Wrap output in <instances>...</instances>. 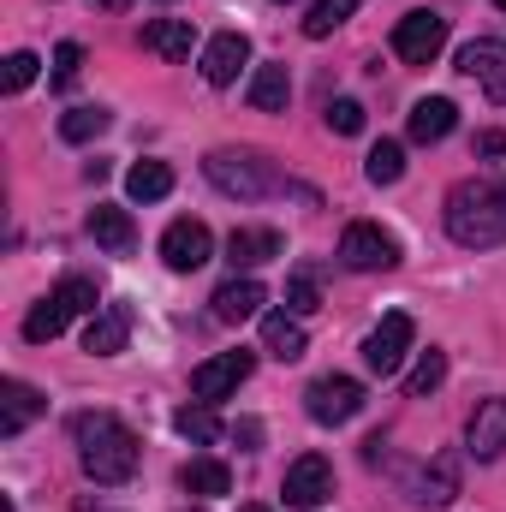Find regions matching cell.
Listing matches in <instances>:
<instances>
[{
  "mask_svg": "<svg viewBox=\"0 0 506 512\" xmlns=\"http://www.w3.org/2000/svg\"><path fill=\"white\" fill-rule=\"evenodd\" d=\"M411 340H417V322H411L405 310H387V316L376 322V334L364 340V364H370L376 376H399V364H405Z\"/></svg>",
  "mask_w": 506,
  "mask_h": 512,
  "instance_id": "8",
  "label": "cell"
},
{
  "mask_svg": "<svg viewBox=\"0 0 506 512\" xmlns=\"http://www.w3.org/2000/svg\"><path fill=\"white\" fill-rule=\"evenodd\" d=\"M471 155H483V161H495V155H506V131H477Z\"/></svg>",
  "mask_w": 506,
  "mask_h": 512,
  "instance_id": "36",
  "label": "cell"
},
{
  "mask_svg": "<svg viewBox=\"0 0 506 512\" xmlns=\"http://www.w3.org/2000/svg\"><path fill=\"white\" fill-rule=\"evenodd\" d=\"M108 126H114L108 108H72V114H60V137L66 143H90V137H102Z\"/></svg>",
  "mask_w": 506,
  "mask_h": 512,
  "instance_id": "30",
  "label": "cell"
},
{
  "mask_svg": "<svg viewBox=\"0 0 506 512\" xmlns=\"http://www.w3.org/2000/svg\"><path fill=\"white\" fill-rule=\"evenodd\" d=\"M459 72L477 78L489 90V102H506V42L501 36H477L459 48Z\"/></svg>",
  "mask_w": 506,
  "mask_h": 512,
  "instance_id": "12",
  "label": "cell"
},
{
  "mask_svg": "<svg viewBox=\"0 0 506 512\" xmlns=\"http://www.w3.org/2000/svg\"><path fill=\"white\" fill-rule=\"evenodd\" d=\"M179 489H185V495L215 501V495H227V489H233V471H227L221 459H191V465L179 471Z\"/></svg>",
  "mask_w": 506,
  "mask_h": 512,
  "instance_id": "25",
  "label": "cell"
},
{
  "mask_svg": "<svg viewBox=\"0 0 506 512\" xmlns=\"http://www.w3.org/2000/svg\"><path fill=\"white\" fill-rule=\"evenodd\" d=\"M78 72H84V48H78V42H60V48H54V90H72Z\"/></svg>",
  "mask_w": 506,
  "mask_h": 512,
  "instance_id": "34",
  "label": "cell"
},
{
  "mask_svg": "<svg viewBox=\"0 0 506 512\" xmlns=\"http://www.w3.org/2000/svg\"><path fill=\"white\" fill-rule=\"evenodd\" d=\"M340 262H346L352 274L393 268V262H399V239H393V233H381L376 221H352V227L340 233Z\"/></svg>",
  "mask_w": 506,
  "mask_h": 512,
  "instance_id": "7",
  "label": "cell"
},
{
  "mask_svg": "<svg viewBox=\"0 0 506 512\" xmlns=\"http://www.w3.org/2000/svg\"><path fill=\"white\" fill-rule=\"evenodd\" d=\"M441 215H447L453 245H465V251L506 245V185H495V179H459L447 191Z\"/></svg>",
  "mask_w": 506,
  "mask_h": 512,
  "instance_id": "2",
  "label": "cell"
},
{
  "mask_svg": "<svg viewBox=\"0 0 506 512\" xmlns=\"http://www.w3.org/2000/svg\"><path fill=\"white\" fill-rule=\"evenodd\" d=\"M42 411H48V399H42L30 382H6V387H0V435H6V441H12V435H24Z\"/></svg>",
  "mask_w": 506,
  "mask_h": 512,
  "instance_id": "17",
  "label": "cell"
},
{
  "mask_svg": "<svg viewBox=\"0 0 506 512\" xmlns=\"http://www.w3.org/2000/svg\"><path fill=\"white\" fill-rule=\"evenodd\" d=\"M191 42H197L191 18H149L143 24V48L161 60H191Z\"/></svg>",
  "mask_w": 506,
  "mask_h": 512,
  "instance_id": "19",
  "label": "cell"
},
{
  "mask_svg": "<svg viewBox=\"0 0 506 512\" xmlns=\"http://www.w3.org/2000/svg\"><path fill=\"white\" fill-rule=\"evenodd\" d=\"M227 256H233V268H262V262L286 256V239H280L274 227H233Z\"/></svg>",
  "mask_w": 506,
  "mask_h": 512,
  "instance_id": "18",
  "label": "cell"
},
{
  "mask_svg": "<svg viewBox=\"0 0 506 512\" xmlns=\"http://www.w3.org/2000/svg\"><path fill=\"white\" fill-rule=\"evenodd\" d=\"M90 239H96V245H108L114 256H126L131 245H137V227H131L126 209H114V203H96V209H90Z\"/></svg>",
  "mask_w": 506,
  "mask_h": 512,
  "instance_id": "23",
  "label": "cell"
},
{
  "mask_svg": "<svg viewBox=\"0 0 506 512\" xmlns=\"http://www.w3.org/2000/svg\"><path fill=\"white\" fill-rule=\"evenodd\" d=\"M358 6H364V0H316V6H310V18H304V36H310V42L334 36V30H340Z\"/></svg>",
  "mask_w": 506,
  "mask_h": 512,
  "instance_id": "29",
  "label": "cell"
},
{
  "mask_svg": "<svg viewBox=\"0 0 506 512\" xmlns=\"http://www.w3.org/2000/svg\"><path fill=\"white\" fill-rule=\"evenodd\" d=\"M364 173H370V185H399V173H405V149H399L393 137H381L376 149H370V161H364Z\"/></svg>",
  "mask_w": 506,
  "mask_h": 512,
  "instance_id": "31",
  "label": "cell"
},
{
  "mask_svg": "<svg viewBox=\"0 0 506 512\" xmlns=\"http://www.w3.org/2000/svg\"><path fill=\"white\" fill-rule=\"evenodd\" d=\"M441 48H447V18L441 12H405L393 24V54L405 66H435Z\"/></svg>",
  "mask_w": 506,
  "mask_h": 512,
  "instance_id": "6",
  "label": "cell"
},
{
  "mask_svg": "<svg viewBox=\"0 0 506 512\" xmlns=\"http://www.w3.org/2000/svg\"><path fill=\"white\" fill-rule=\"evenodd\" d=\"M286 310H292V316H310V310H322V274H316L310 262L286 274Z\"/></svg>",
  "mask_w": 506,
  "mask_h": 512,
  "instance_id": "28",
  "label": "cell"
},
{
  "mask_svg": "<svg viewBox=\"0 0 506 512\" xmlns=\"http://www.w3.org/2000/svg\"><path fill=\"white\" fill-rule=\"evenodd\" d=\"M328 131H340V137H358V131H364V102L340 96V102L328 108Z\"/></svg>",
  "mask_w": 506,
  "mask_h": 512,
  "instance_id": "35",
  "label": "cell"
},
{
  "mask_svg": "<svg viewBox=\"0 0 506 512\" xmlns=\"http://www.w3.org/2000/svg\"><path fill=\"white\" fill-rule=\"evenodd\" d=\"M286 507H298V512H316L328 495H334V465L322 459V453H304V459H292L286 465Z\"/></svg>",
  "mask_w": 506,
  "mask_h": 512,
  "instance_id": "9",
  "label": "cell"
},
{
  "mask_svg": "<svg viewBox=\"0 0 506 512\" xmlns=\"http://www.w3.org/2000/svg\"><path fill=\"white\" fill-rule=\"evenodd\" d=\"M459 477H465V465H459V453L453 447H441L423 471H417V483H411V501L417 507H453L459 501Z\"/></svg>",
  "mask_w": 506,
  "mask_h": 512,
  "instance_id": "13",
  "label": "cell"
},
{
  "mask_svg": "<svg viewBox=\"0 0 506 512\" xmlns=\"http://www.w3.org/2000/svg\"><path fill=\"white\" fill-rule=\"evenodd\" d=\"M465 447H471V459H501L506 453V399H483L477 411H471V423H465Z\"/></svg>",
  "mask_w": 506,
  "mask_h": 512,
  "instance_id": "14",
  "label": "cell"
},
{
  "mask_svg": "<svg viewBox=\"0 0 506 512\" xmlns=\"http://www.w3.org/2000/svg\"><path fill=\"white\" fill-rule=\"evenodd\" d=\"M209 256H215V239H209L203 221H173V227L161 233V262H167L173 274H197Z\"/></svg>",
  "mask_w": 506,
  "mask_h": 512,
  "instance_id": "11",
  "label": "cell"
},
{
  "mask_svg": "<svg viewBox=\"0 0 506 512\" xmlns=\"http://www.w3.org/2000/svg\"><path fill=\"white\" fill-rule=\"evenodd\" d=\"M245 66H251V42H245L239 30H221V36L203 48V78H209L215 90H227Z\"/></svg>",
  "mask_w": 506,
  "mask_h": 512,
  "instance_id": "15",
  "label": "cell"
},
{
  "mask_svg": "<svg viewBox=\"0 0 506 512\" xmlns=\"http://www.w3.org/2000/svg\"><path fill=\"white\" fill-rule=\"evenodd\" d=\"M173 429H179L185 441H197V447H215V441H221V417H215L203 399H197V405H179V411H173Z\"/></svg>",
  "mask_w": 506,
  "mask_h": 512,
  "instance_id": "27",
  "label": "cell"
},
{
  "mask_svg": "<svg viewBox=\"0 0 506 512\" xmlns=\"http://www.w3.org/2000/svg\"><path fill=\"white\" fill-rule=\"evenodd\" d=\"M245 102H251L256 114H286V102H292V78H286V66H256Z\"/></svg>",
  "mask_w": 506,
  "mask_h": 512,
  "instance_id": "21",
  "label": "cell"
},
{
  "mask_svg": "<svg viewBox=\"0 0 506 512\" xmlns=\"http://www.w3.org/2000/svg\"><path fill=\"white\" fill-rule=\"evenodd\" d=\"M441 382H447V352H423L417 370L405 376V393H411V399H429Z\"/></svg>",
  "mask_w": 506,
  "mask_h": 512,
  "instance_id": "32",
  "label": "cell"
},
{
  "mask_svg": "<svg viewBox=\"0 0 506 512\" xmlns=\"http://www.w3.org/2000/svg\"><path fill=\"white\" fill-rule=\"evenodd\" d=\"M239 512H274V507H239Z\"/></svg>",
  "mask_w": 506,
  "mask_h": 512,
  "instance_id": "38",
  "label": "cell"
},
{
  "mask_svg": "<svg viewBox=\"0 0 506 512\" xmlns=\"http://www.w3.org/2000/svg\"><path fill=\"white\" fill-rule=\"evenodd\" d=\"M36 66H42V60L18 48V54L6 60V72H0V90H6V96H18V90H30V84H36Z\"/></svg>",
  "mask_w": 506,
  "mask_h": 512,
  "instance_id": "33",
  "label": "cell"
},
{
  "mask_svg": "<svg viewBox=\"0 0 506 512\" xmlns=\"http://www.w3.org/2000/svg\"><path fill=\"white\" fill-rule=\"evenodd\" d=\"M126 191H131V203H161L173 191V167L167 161H137L126 173Z\"/></svg>",
  "mask_w": 506,
  "mask_h": 512,
  "instance_id": "26",
  "label": "cell"
},
{
  "mask_svg": "<svg viewBox=\"0 0 506 512\" xmlns=\"http://www.w3.org/2000/svg\"><path fill=\"white\" fill-rule=\"evenodd\" d=\"M102 304H96V280H84V274H66L30 316H24V340L30 346H48V340H60L66 328H72V316H96Z\"/></svg>",
  "mask_w": 506,
  "mask_h": 512,
  "instance_id": "4",
  "label": "cell"
},
{
  "mask_svg": "<svg viewBox=\"0 0 506 512\" xmlns=\"http://www.w3.org/2000/svg\"><path fill=\"white\" fill-rule=\"evenodd\" d=\"M72 441H78V465H84L90 483H102V489L131 483V471H137V435L114 411H78L72 417Z\"/></svg>",
  "mask_w": 506,
  "mask_h": 512,
  "instance_id": "1",
  "label": "cell"
},
{
  "mask_svg": "<svg viewBox=\"0 0 506 512\" xmlns=\"http://www.w3.org/2000/svg\"><path fill=\"white\" fill-rule=\"evenodd\" d=\"M233 435H239L245 447H256V441H262V423H256V417H245V423H233Z\"/></svg>",
  "mask_w": 506,
  "mask_h": 512,
  "instance_id": "37",
  "label": "cell"
},
{
  "mask_svg": "<svg viewBox=\"0 0 506 512\" xmlns=\"http://www.w3.org/2000/svg\"><path fill=\"white\" fill-rule=\"evenodd\" d=\"M251 370H256L251 352H221V358H209V364L191 370V393L203 405H215V399H227V393H239V387L251 382Z\"/></svg>",
  "mask_w": 506,
  "mask_h": 512,
  "instance_id": "10",
  "label": "cell"
},
{
  "mask_svg": "<svg viewBox=\"0 0 506 512\" xmlns=\"http://www.w3.org/2000/svg\"><path fill=\"white\" fill-rule=\"evenodd\" d=\"M495 6H501V12H506V0H495Z\"/></svg>",
  "mask_w": 506,
  "mask_h": 512,
  "instance_id": "39",
  "label": "cell"
},
{
  "mask_svg": "<svg viewBox=\"0 0 506 512\" xmlns=\"http://www.w3.org/2000/svg\"><path fill=\"white\" fill-rule=\"evenodd\" d=\"M262 298H268V292H262L251 274H245V280H227L209 304H215V322H251L256 310H262Z\"/></svg>",
  "mask_w": 506,
  "mask_h": 512,
  "instance_id": "22",
  "label": "cell"
},
{
  "mask_svg": "<svg viewBox=\"0 0 506 512\" xmlns=\"http://www.w3.org/2000/svg\"><path fill=\"white\" fill-rule=\"evenodd\" d=\"M304 411L322 429H340V423H352L364 411V382H352V376H316V382L304 387Z\"/></svg>",
  "mask_w": 506,
  "mask_h": 512,
  "instance_id": "5",
  "label": "cell"
},
{
  "mask_svg": "<svg viewBox=\"0 0 506 512\" xmlns=\"http://www.w3.org/2000/svg\"><path fill=\"white\" fill-rule=\"evenodd\" d=\"M203 173L221 197H239V203H256V197H274L286 191L280 167L262 155V149H209L203 155Z\"/></svg>",
  "mask_w": 506,
  "mask_h": 512,
  "instance_id": "3",
  "label": "cell"
},
{
  "mask_svg": "<svg viewBox=\"0 0 506 512\" xmlns=\"http://www.w3.org/2000/svg\"><path fill=\"white\" fill-rule=\"evenodd\" d=\"M126 340H131V310L126 304H102V310L90 316V328H84V352H96V358L126 352Z\"/></svg>",
  "mask_w": 506,
  "mask_h": 512,
  "instance_id": "16",
  "label": "cell"
},
{
  "mask_svg": "<svg viewBox=\"0 0 506 512\" xmlns=\"http://www.w3.org/2000/svg\"><path fill=\"white\" fill-rule=\"evenodd\" d=\"M453 126H459V108H453L447 96H423V102L411 108V120H405L411 143H441Z\"/></svg>",
  "mask_w": 506,
  "mask_h": 512,
  "instance_id": "20",
  "label": "cell"
},
{
  "mask_svg": "<svg viewBox=\"0 0 506 512\" xmlns=\"http://www.w3.org/2000/svg\"><path fill=\"white\" fill-rule=\"evenodd\" d=\"M262 352L280 358V364H298L310 352V340H304V328L292 316H262Z\"/></svg>",
  "mask_w": 506,
  "mask_h": 512,
  "instance_id": "24",
  "label": "cell"
}]
</instances>
